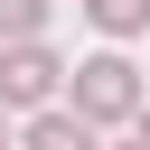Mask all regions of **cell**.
I'll use <instances>...</instances> for the list:
<instances>
[{
  "label": "cell",
  "instance_id": "cell-7",
  "mask_svg": "<svg viewBox=\"0 0 150 150\" xmlns=\"http://www.w3.org/2000/svg\"><path fill=\"white\" fill-rule=\"evenodd\" d=\"M0 150H9V112H0Z\"/></svg>",
  "mask_w": 150,
  "mask_h": 150
},
{
  "label": "cell",
  "instance_id": "cell-4",
  "mask_svg": "<svg viewBox=\"0 0 150 150\" xmlns=\"http://www.w3.org/2000/svg\"><path fill=\"white\" fill-rule=\"evenodd\" d=\"M84 19L122 47V38H150V0H84Z\"/></svg>",
  "mask_w": 150,
  "mask_h": 150
},
{
  "label": "cell",
  "instance_id": "cell-5",
  "mask_svg": "<svg viewBox=\"0 0 150 150\" xmlns=\"http://www.w3.org/2000/svg\"><path fill=\"white\" fill-rule=\"evenodd\" d=\"M47 38V0H0V47H38Z\"/></svg>",
  "mask_w": 150,
  "mask_h": 150
},
{
  "label": "cell",
  "instance_id": "cell-3",
  "mask_svg": "<svg viewBox=\"0 0 150 150\" xmlns=\"http://www.w3.org/2000/svg\"><path fill=\"white\" fill-rule=\"evenodd\" d=\"M19 150H103V141H94L75 112H38V122L19 131Z\"/></svg>",
  "mask_w": 150,
  "mask_h": 150
},
{
  "label": "cell",
  "instance_id": "cell-2",
  "mask_svg": "<svg viewBox=\"0 0 150 150\" xmlns=\"http://www.w3.org/2000/svg\"><path fill=\"white\" fill-rule=\"evenodd\" d=\"M56 84H66V56L38 38V47H0V112H56Z\"/></svg>",
  "mask_w": 150,
  "mask_h": 150
},
{
  "label": "cell",
  "instance_id": "cell-6",
  "mask_svg": "<svg viewBox=\"0 0 150 150\" xmlns=\"http://www.w3.org/2000/svg\"><path fill=\"white\" fill-rule=\"evenodd\" d=\"M131 141H141V150H150V94H141V122H131Z\"/></svg>",
  "mask_w": 150,
  "mask_h": 150
},
{
  "label": "cell",
  "instance_id": "cell-1",
  "mask_svg": "<svg viewBox=\"0 0 150 150\" xmlns=\"http://www.w3.org/2000/svg\"><path fill=\"white\" fill-rule=\"evenodd\" d=\"M66 75H75V122H84V131H103V122H141V66H131L122 47H103V56L66 66Z\"/></svg>",
  "mask_w": 150,
  "mask_h": 150
},
{
  "label": "cell",
  "instance_id": "cell-8",
  "mask_svg": "<svg viewBox=\"0 0 150 150\" xmlns=\"http://www.w3.org/2000/svg\"><path fill=\"white\" fill-rule=\"evenodd\" d=\"M122 150H141V141H122Z\"/></svg>",
  "mask_w": 150,
  "mask_h": 150
}]
</instances>
